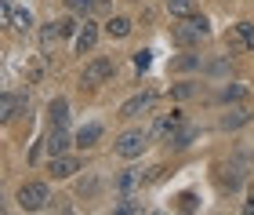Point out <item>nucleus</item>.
<instances>
[{
	"label": "nucleus",
	"instance_id": "obj_1",
	"mask_svg": "<svg viewBox=\"0 0 254 215\" xmlns=\"http://www.w3.org/2000/svg\"><path fill=\"white\" fill-rule=\"evenodd\" d=\"M149 139H153V135L142 131V128L124 131L120 139H117V157H124V161H131V157H142V150L149 146Z\"/></svg>",
	"mask_w": 254,
	"mask_h": 215
},
{
	"label": "nucleus",
	"instance_id": "obj_2",
	"mask_svg": "<svg viewBox=\"0 0 254 215\" xmlns=\"http://www.w3.org/2000/svg\"><path fill=\"white\" fill-rule=\"evenodd\" d=\"M48 201H51V194H48L44 183H29V186L18 190V208L22 212H40V208H48Z\"/></svg>",
	"mask_w": 254,
	"mask_h": 215
},
{
	"label": "nucleus",
	"instance_id": "obj_3",
	"mask_svg": "<svg viewBox=\"0 0 254 215\" xmlns=\"http://www.w3.org/2000/svg\"><path fill=\"white\" fill-rule=\"evenodd\" d=\"M182 124H186L182 109H171L167 117H160V120L153 124V131H149V135H153V139H164V142H171V135H175V131L182 128Z\"/></svg>",
	"mask_w": 254,
	"mask_h": 215
},
{
	"label": "nucleus",
	"instance_id": "obj_4",
	"mask_svg": "<svg viewBox=\"0 0 254 215\" xmlns=\"http://www.w3.org/2000/svg\"><path fill=\"white\" fill-rule=\"evenodd\" d=\"M113 73H117V62L113 59H95V62L84 66V84H102V81H109Z\"/></svg>",
	"mask_w": 254,
	"mask_h": 215
},
{
	"label": "nucleus",
	"instance_id": "obj_5",
	"mask_svg": "<svg viewBox=\"0 0 254 215\" xmlns=\"http://www.w3.org/2000/svg\"><path fill=\"white\" fill-rule=\"evenodd\" d=\"M156 103V95L153 92H142V95H134V99H127V103L120 106V117H142V113H149Z\"/></svg>",
	"mask_w": 254,
	"mask_h": 215
},
{
	"label": "nucleus",
	"instance_id": "obj_6",
	"mask_svg": "<svg viewBox=\"0 0 254 215\" xmlns=\"http://www.w3.org/2000/svg\"><path fill=\"white\" fill-rule=\"evenodd\" d=\"M65 146H69V131H65V124H51L48 139H44V150H48L51 157H62V153H65Z\"/></svg>",
	"mask_w": 254,
	"mask_h": 215
},
{
	"label": "nucleus",
	"instance_id": "obj_7",
	"mask_svg": "<svg viewBox=\"0 0 254 215\" xmlns=\"http://www.w3.org/2000/svg\"><path fill=\"white\" fill-rule=\"evenodd\" d=\"M95 44H98V26H95V22H84L80 33H76V51L80 55H91V51H95Z\"/></svg>",
	"mask_w": 254,
	"mask_h": 215
},
{
	"label": "nucleus",
	"instance_id": "obj_8",
	"mask_svg": "<svg viewBox=\"0 0 254 215\" xmlns=\"http://www.w3.org/2000/svg\"><path fill=\"white\" fill-rule=\"evenodd\" d=\"M203 37H207V33H203L200 26H196L192 18L186 22V26H178V29H175V44H182V48H189V44H200Z\"/></svg>",
	"mask_w": 254,
	"mask_h": 215
},
{
	"label": "nucleus",
	"instance_id": "obj_9",
	"mask_svg": "<svg viewBox=\"0 0 254 215\" xmlns=\"http://www.w3.org/2000/svg\"><path fill=\"white\" fill-rule=\"evenodd\" d=\"M80 172V161H76V157H51V175L55 179H69V175H76Z\"/></svg>",
	"mask_w": 254,
	"mask_h": 215
},
{
	"label": "nucleus",
	"instance_id": "obj_10",
	"mask_svg": "<svg viewBox=\"0 0 254 215\" xmlns=\"http://www.w3.org/2000/svg\"><path fill=\"white\" fill-rule=\"evenodd\" d=\"M22 106H26V95H11V92H4V95H0V120H11Z\"/></svg>",
	"mask_w": 254,
	"mask_h": 215
},
{
	"label": "nucleus",
	"instance_id": "obj_11",
	"mask_svg": "<svg viewBox=\"0 0 254 215\" xmlns=\"http://www.w3.org/2000/svg\"><path fill=\"white\" fill-rule=\"evenodd\" d=\"M59 40H62V29H59V22H51V26H44V29H40V48H44V55H55Z\"/></svg>",
	"mask_w": 254,
	"mask_h": 215
},
{
	"label": "nucleus",
	"instance_id": "obj_12",
	"mask_svg": "<svg viewBox=\"0 0 254 215\" xmlns=\"http://www.w3.org/2000/svg\"><path fill=\"white\" fill-rule=\"evenodd\" d=\"M196 135H200V128H192V124H182V128L171 135V142H167V146H175V150H186V146L196 142Z\"/></svg>",
	"mask_w": 254,
	"mask_h": 215
},
{
	"label": "nucleus",
	"instance_id": "obj_13",
	"mask_svg": "<svg viewBox=\"0 0 254 215\" xmlns=\"http://www.w3.org/2000/svg\"><path fill=\"white\" fill-rule=\"evenodd\" d=\"M98 139H102V124H84L76 131V146H95Z\"/></svg>",
	"mask_w": 254,
	"mask_h": 215
},
{
	"label": "nucleus",
	"instance_id": "obj_14",
	"mask_svg": "<svg viewBox=\"0 0 254 215\" xmlns=\"http://www.w3.org/2000/svg\"><path fill=\"white\" fill-rule=\"evenodd\" d=\"M167 7H171L175 18H192L196 15V0H167Z\"/></svg>",
	"mask_w": 254,
	"mask_h": 215
},
{
	"label": "nucleus",
	"instance_id": "obj_15",
	"mask_svg": "<svg viewBox=\"0 0 254 215\" xmlns=\"http://www.w3.org/2000/svg\"><path fill=\"white\" fill-rule=\"evenodd\" d=\"M134 186H142V172H134V168H127V172L117 179V190L120 194H131Z\"/></svg>",
	"mask_w": 254,
	"mask_h": 215
},
{
	"label": "nucleus",
	"instance_id": "obj_16",
	"mask_svg": "<svg viewBox=\"0 0 254 215\" xmlns=\"http://www.w3.org/2000/svg\"><path fill=\"white\" fill-rule=\"evenodd\" d=\"M106 33H109V37H117V40H124L127 33H131V22H127L124 15H117V18L106 22Z\"/></svg>",
	"mask_w": 254,
	"mask_h": 215
},
{
	"label": "nucleus",
	"instance_id": "obj_17",
	"mask_svg": "<svg viewBox=\"0 0 254 215\" xmlns=\"http://www.w3.org/2000/svg\"><path fill=\"white\" fill-rule=\"evenodd\" d=\"M48 117H51V124H65L69 120V103L65 99H55V103L48 106Z\"/></svg>",
	"mask_w": 254,
	"mask_h": 215
},
{
	"label": "nucleus",
	"instance_id": "obj_18",
	"mask_svg": "<svg viewBox=\"0 0 254 215\" xmlns=\"http://www.w3.org/2000/svg\"><path fill=\"white\" fill-rule=\"evenodd\" d=\"M11 26H15L18 33H29V29H33V15L22 7V11H15V15H11Z\"/></svg>",
	"mask_w": 254,
	"mask_h": 215
},
{
	"label": "nucleus",
	"instance_id": "obj_19",
	"mask_svg": "<svg viewBox=\"0 0 254 215\" xmlns=\"http://www.w3.org/2000/svg\"><path fill=\"white\" fill-rule=\"evenodd\" d=\"M117 212H124V215H134V212H142V201H138V197H131V194H120V205H117Z\"/></svg>",
	"mask_w": 254,
	"mask_h": 215
},
{
	"label": "nucleus",
	"instance_id": "obj_20",
	"mask_svg": "<svg viewBox=\"0 0 254 215\" xmlns=\"http://www.w3.org/2000/svg\"><path fill=\"white\" fill-rule=\"evenodd\" d=\"M251 113L247 109H233V117H222V128H240V124H247Z\"/></svg>",
	"mask_w": 254,
	"mask_h": 215
},
{
	"label": "nucleus",
	"instance_id": "obj_21",
	"mask_svg": "<svg viewBox=\"0 0 254 215\" xmlns=\"http://www.w3.org/2000/svg\"><path fill=\"white\" fill-rule=\"evenodd\" d=\"M69 11H76V15H87V11H95L98 7V0H65Z\"/></svg>",
	"mask_w": 254,
	"mask_h": 215
},
{
	"label": "nucleus",
	"instance_id": "obj_22",
	"mask_svg": "<svg viewBox=\"0 0 254 215\" xmlns=\"http://www.w3.org/2000/svg\"><path fill=\"white\" fill-rule=\"evenodd\" d=\"M196 66H200V55H186V59L171 62V70H196Z\"/></svg>",
	"mask_w": 254,
	"mask_h": 215
},
{
	"label": "nucleus",
	"instance_id": "obj_23",
	"mask_svg": "<svg viewBox=\"0 0 254 215\" xmlns=\"http://www.w3.org/2000/svg\"><path fill=\"white\" fill-rule=\"evenodd\" d=\"M59 29H62V37H76V33H80L76 18H62V22H59Z\"/></svg>",
	"mask_w": 254,
	"mask_h": 215
},
{
	"label": "nucleus",
	"instance_id": "obj_24",
	"mask_svg": "<svg viewBox=\"0 0 254 215\" xmlns=\"http://www.w3.org/2000/svg\"><path fill=\"white\" fill-rule=\"evenodd\" d=\"M240 37H244V48H254V29H251V22H240Z\"/></svg>",
	"mask_w": 254,
	"mask_h": 215
},
{
	"label": "nucleus",
	"instance_id": "obj_25",
	"mask_svg": "<svg viewBox=\"0 0 254 215\" xmlns=\"http://www.w3.org/2000/svg\"><path fill=\"white\" fill-rule=\"evenodd\" d=\"M149 55H153V51H134V66H138V70H149V62H153Z\"/></svg>",
	"mask_w": 254,
	"mask_h": 215
},
{
	"label": "nucleus",
	"instance_id": "obj_26",
	"mask_svg": "<svg viewBox=\"0 0 254 215\" xmlns=\"http://www.w3.org/2000/svg\"><path fill=\"white\" fill-rule=\"evenodd\" d=\"M244 95H247V88H240V84H236V88H225V92H222L225 103H229V99H244Z\"/></svg>",
	"mask_w": 254,
	"mask_h": 215
},
{
	"label": "nucleus",
	"instance_id": "obj_27",
	"mask_svg": "<svg viewBox=\"0 0 254 215\" xmlns=\"http://www.w3.org/2000/svg\"><path fill=\"white\" fill-rule=\"evenodd\" d=\"M178 208H182V212H192V208H196V197H192V194H182V197H178Z\"/></svg>",
	"mask_w": 254,
	"mask_h": 215
},
{
	"label": "nucleus",
	"instance_id": "obj_28",
	"mask_svg": "<svg viewBox=\"0 0 254 215\" xmlns=\"http://www.w3.org/2000/svg\"><path fill=\"white\" fill-rule=\"evenodd\" d=\"M95 190H98V183L87 179V183H80V197H95Z\"/></svg>",
	"mask_w": 254,
	"mask_h": 215
},
{
	"label": "nucleus",
	"instance_id": "obj_29",
	"mask_svg": "<svg viewBox=\"0 0 254 215\" xmlns=\"http://www.w3.org/2000/svg\"><path fill=\"white\" fill-rule=\"evenodd\" d=\"M160 179H164V168H153V172L145 175V183H160Z\"/></svg>",
	"mask_w": 254,
	"mask_h": 215
},
{
	"label": "nucleus",
	"instance_id": "obj_30",
	"mask_svg": "<svg viewBox=\"0 0 254 215\" xmlns=\"http://www.w3.org/2000/svg\"><path fill=\"white\" fill-rule=\"evenodd\" d=\"M175 95H178V99H186V95H192V84H178V88H175Z\"/></svg>",
	"mask_w": 254,
	"mask_h": 215
},
{
	"label": "nucleus",
	"instance_id": "obj_31",
	"mask_svg": "<svg viewBox=\"0 0 254 215\" xmlns=\"http://www.w3.org/2000/svg\"><path fill=\"white\" fill-rule=\"evenodd\" d=\"M244 212H251V215H254V197H251V201H247V205H244Z\"/></svg>",
	"mask_w": 254,
	"mask_h": 215
}]
</instances>
